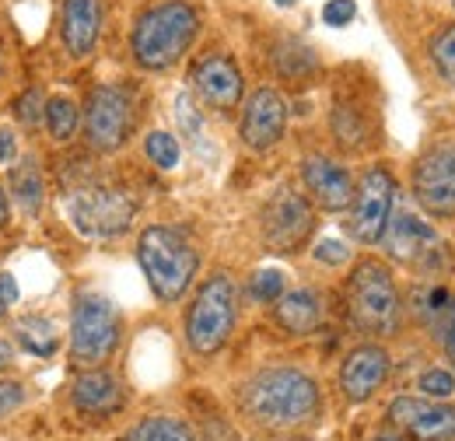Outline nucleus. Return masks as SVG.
<instances>
[{
  "instance_id": "f704fd0d",
  "label": "nucleus",
  "mask_w": 455,
  "mask_h": 441,
  "mask_svg": "<svg viewBox=\"0 0 455 441\" xmlns=\"http://www.w3.org/2000/svg\"><path fill=\"white\" fill-rule=\"evenodd\" d=\"M312 256L323 267H343V263H350V245L340 242V238H319L312 245Z\"/></svg>"
},
{
  "instance_id": "ddd939ff",
  "label": "nucleus",
  "mask_w": 455,
  "mask_h": 441,
  "mask_svg": "<svg viewBox=\"0 0 455 441\" xmlns=\"http://www.w3.org/2000/svg\"><path fill=\"white\" fill-rule=\"evenodd\" d=\"M413 200L427 218H455V140L431 144L413 162Z\"/></svg>"
},
{
  "instance_id": "c85d7f7f",
  "label": "nucleus",
  "mask_w": 455,
  "mask_h": 441,
  "mask_svg": "<svg viewBox=\"0 0 455 441\" xmlns=\"http://www.w3.org/2000/svg\"><path fill=\"white\" fill-rule=\"evenodd\" d=\"M43 109H46V92H43L39 84H28V88H25V92H18V95H14V102H11L14 119H18L21 126H28V130L43 126Z\"/></svg>"
},
{
  "instance_id": "7ed1b4c3",
  "label": "nucleus",
  "mask_w": 455,
  "mask_h": 441,
  "mask_svg": "<svg viewBox=\"0 0 455 441\" xmlns=\"http://www.w3.org/2000/svg\"><path fill=\"white\" fill-rule=\"evenodd\" d=\"M140 211L137 193L119 182L106 179L92 168L74 172L70 182H63V214L70 228L88 242H113L133 228V218Z\"/></svg>"
},
{
  "instance_id": "7c9ffc66",
  "label": "nucleus",
  "mask_w": 455,
  "mask_h": 441,
  "mask_svg": "<svg viewBox=\"0 0 455 441\" xmlns=\"http://www.w3.org/2000/svg\"><path fill=\"white\" fill-rule=\"evenodd\" d=\"M427 56H431L435 70H438L445 81H455V25H449V28H442V32L431 36Z\"/></svg>"
},
{
  "instance_id": "f03ea898",
  "label": "nucleus",
  "mask_w": 455,
  "mask_h": 441,
  "mask_svg": "<svg viewBox=\"0 0 455 441\" xmlns=\"http://www.w3.org/2000/svg\"><path fill=\"white\" fill-rule=\"evenodd\" d=\"M204 14L193 0H151L130 25V60L148 74L179 67L196 46Z\"/></svg>"
},
{
  "instance_id": "72a5a7b5",
  "label": "nucleus",
  "mask_w": 455,
  "mask_h": 441,
  "mask_svg": "<svg viewBox=\"0 0 455 441\" xmlns=\"http://www.w3.org/2000/svg\"><path fill=\"white\" fill-rule=\"evenodd\" d=\"M25 403H28V389H25V382L0 375V421L11 417V413H18Z\"/></svg>"
},
{
  "instance_id": "6ab92c4d",
  "label": "nucleus",
  "mask_w": 455,
  "mask_h": 441,
  "mask_svg": "<svg viewBox=\"0 0 455 441\" xmlns=\"http://www.w3.org/2000/svg\"><path fill=\"white\" fill-rule=\"evenodd\" d=\"M70 403L81 417L106 421V417H116L126 406V386L106 365L102 368H81L70 382Z\"/></svg>"
},
{
  "instance_id": "b1692460",
  "label": "nucleus",
  "mask_w": 455,
  "mask_h": 441,
  "mask_svg": "<svg viewBox=\"0 0 455 441\" xmlns=\"http://www.w3.org/2000/svg\"><path fill=\"white\" fill-rule=\"evenodd\" d=\"M11 340L21 354L28 357H53L60 350V330L50 316H39V312H28V316H18L11 323Z\"/></svg>"
},
{
  "instance_id": "1a4fd4ad",
  "label": "nucleus",
  "mask_w": 455,
  "mask_h": 441,
  "mask_svg": "<svg viewBox=\"0 0 455 441\" xmlns=\"http://www.w3.org/2000/svg\"><path fill=\"white\" fill-rule=\"evenodd\" d=\"M259 235L263 245L274 256H294L308 245V238L315 235V207L312 200L294 189V186H277L263 211H259Z\"/></svg>"
},
{
  "instance_id": "5701e85b",
  "label": "nucleus",
  "mask_w": 455,
  "mask_h": 441,
  "mask_svg": "<svg viewBox=\"0 0 455 441\" xmlns=\"http://www.w3.org/2000/svg\"><path fill=\"white\" fill-rule=\"evenodd\" d=\"M330 130L343 151H361L371 140V112L361 99L343 95L330 109Z\"/></svg>"
},
{
  "instance_id": "dca6fc26",
  "label": "nucleus",
  "mask_w": 455,
  "mask_h": 441,
  "mask_svg": "<svg viewBox=\"0 0 455 441\" xmlns=\"http://www.w3.org/2000/svg\"><path fill=\"white\" fill-rule=\"evenodd\" d=\"M298 179H301V189H305V196L312 200L315 211L343 214L354 200L350 168L337 158H330V155H305L301 165H298Z\"/></svg>"
},
{
  "instance_id": "37998d69",
  "label": "nucleus",
  "mask_w": 455,
  "mask_h": 441,
  "mask_svg": "<svg viewBox=\"0 0 455 441\" xmlns=\"http://www.w3.org/2000/svg\"><path fill=\"white\" fill-rule=\"evenodd\" d=\"M274 4H277V7H284V11H291V7L298 4V0H274Z\"/></svg>"
},
{
  "instance_id": "ea45409f",
  "label": "nucleus",
  "mask_w": 455,
  "mask_h": 441,
  "mask_svg": "<svg viewBox=\"0 0 455 441\" xmlns=\"http://www.w3.org/2000/svg\"><path fill=\"white\" fill-rule=\"evenodd\" d=\"M18 365V347L11 336H0V375H7Z\"/></svg>"
},
{
  "instance_id": "20e7f679",
  "label": "nucleus",
  "mask_w": 455,
  "mask_h": 441,
  "mask_svg": "<svg viewBox=\"0 0 455 441\" xmlns=\"http://www.w3.org/2000/svg\"><path fill=\"white\" fill-rule=\"evenodd\" d=\"M137 263L162 305L182 301L200 274V253L193 238L175 224H148L137 235Z\"/></svg>"
},
{
  "instance_id": "79ce46f5",
  "label": "nucleus",
  "mask_w": 455,
  "mask_h": 441,
  "mask_svg": "<svg viewBox=\"0 0 455 441\" xmlns=\"http://www.w3.org/2000/svg\"><path fill=\"white\" fill-rule=\"evenodd\" d=\"M4 77H7V46H4V36H0V88H4Z\"/></svg>"
},
{
  "instance_id": "f3484780",
  "label": "nucleus",
  "mask_w": 455,
  "mask_h": 441,
  "mask_svg": "<svg viewBox=\"0 0 455 441\" xmlns=\"http://www.w3.org/2000/svg\"><path fill=\"white\" fill-rule=\"evenodd\" d=\"M389 421L413 441H455V406L427 396H396Z\"/></svg>"
},
{
  "instance_id": "2eb2a0df",
  "label": "nucleus",
  "mask_w": 455,
  "mask_h": 441,
  "mask_svg": "<svg viewBox=\"0 0 455 441\" xmlns=\"http://www.w3.org/2000/svg\"><path fill=\"white\" fill-rule=\"evenodd\" d=\"M106 32V4L102 0H60L57 39L70 63H88L99 53Z\"/></svg>"
},
{
  "instance_id": "c9c22d12",
  "label": "nucleus",
  "mask_w": 455,
  "mask_h": 441,
  "mask_svg": "<svg viewBox=\"0 0 455 441\" xmlns=\"http://www.w3.org/2000/svg\"><path fill=\"white\" fill-rule=\"evenodd\" d=\"M319 14H323V21L330 28H347L357 18V0H326Z\"/></svg>"
},
{
  "instance_id": "c03bdc74",
  "label": "nucleus",
  "mask_w": 455,
  "mask_h": 441,
  "mask_svg": "<svg viewBox=\"0 0 455 441\" xmlns=\"http://www.w3.org/2000/svg\"><path fill=\"white\" fill-rule=\"evenodd\" d=\"M375 441H396V438H386V435H382V438H375Z\"/></svg>"
},
{
  "instance_id": "c756f323",
  "label": "nucleus",
  "mask_w": 455,
  "mask_h": 441,
  "mask_svg": "<svg viewBox=\"0 0 455 441\" xmlns=\"http://www.w3.org/2000/svg\"><path fill=\"white\" fill-rule=\"evenodd\" d=\"M284 291H287V277H284V270H277V267L256 270L252 280H249V298H252L256 305H274Z\"/></svg>"
},
{
  "instance_id": "9b49d317",
  "label": "nucleus",
  "mask_w": 455,
  "mask_h": 441,
  "mask_svg": "<svg viewBox=\"0 0 455 441\" xmlns=\"http://www.w3.org/2000/svg\"><path fill=\"white\" fill-rule=\"evenodd\" d=\"M396 214V175L389 165L364 168L361 182H354V200L347 207V231L361 245H379L389 220Z\"/></svg>"
},
{
  "instance_id": "a19ab883",
  "label": "nucleus",
  "mask_w": 455,
  "mask_h": 441,
  "mask_svg": "<svg viewBox=\"0 0 455 441\" xmlns=\"http://www.w3.org/2000/svg\"><path fill=\"white\" fill-rule=\"evenodd\" d=\"M7 224H11V196H7V186L0 182V235L7 231Z\"/></svg>"
},
{
  "instance_id": "39448f33",
  "label": "nucleus",
  "mask_w": 455,
  "mask_h": 441,
  "mask_svg": "<svg viewBox=\"0 0 455 441\" xmlns=\"http://www.w3.org/2000/svg\"><path fill=\"white\" fill-rule=\"evenodd\" d=\"M347 319L364 336H393L403 319V298H399L396 277L382 260H361L347 277L343 287Z\"/></svg>"
},
{
  "instance_id": "58836bf2",
  "label": "nucleus",
  "mask_w": 455,
  "mask_h": 441,
  "mask_svg": "<svg viewBox=\"0 0 455 441\" xmlns=\"http://www.w3.org/2000/svg\"><path fill=\"white\" fill-rule=\"evenodd\" d=\"M18 155H21V148H18V133H14L11 126H0V165H14Z\"/></svg>"
},
{
  "instance_id": "9d476101",
  "label": "nucleus",
  "mask_w": 455,
  "mask_h": 441,
  "mask_svg": "<svg viewBox=\"0 0 455 441\" xmlns=\"http://www.w3.org/2000/svg\"><path fill=\"white\" fill-rule=\"evenodd\" d=\"M382 245H386V253L396 263H403V267H410V270H417V274L424 277H442L452 270L449 242L427 220H420L410 211L393 214L386 235H382Z\"/></svg>"
},
{
  "instance_id": "4468645a",
  "label": "nucleus",
  "mask_w": 455,
  "mask_h": 441,
  "mask_svg": "<svg viewBox=\"0 0 455 441\" xmlns=\"http://www.w3.org/2000/svg\"><path fill=\"white\" fill-rule=\"evenodd\" d=\"M287 102L284 95L274 88V84H259L249 92V99L242 102V116H238V140L256 151V155H267L274 151L287 133Z\"/></svg>"
},
{
  "instance_id": "4c0bfd02",
  "label": "nucleus",
  "mask_w": 455,
  "mask_h": 441,
  "mask_svg": "<svg viewBox=\"0 0 455 441\" xmlns=\"http://www.w3.org/2000/svg\"><path fill=\"white\" fill-rule=\"evenodd\" d=\"M196 441H238V435L231 431L228 421H221V417H207L204 435H196Z\"/></svg>"
},
{
  "instance_id": "e433bc0d",
  "label": "nucleus",
  "mask_w": 455,
  "mask_h": 441,
  "mask_svg": "<svg viewBox=\"0 0 455 441\" xmlns=\"http://www.w3.org/2000/svg\"><path fill=\"white\" fill-rule=\"evenodd\" d=\"M18 298H21V287H18L14 274H0V323H4V319L14 312Z\"/></svg>"
},
{
  "instance_id": "412c9836",
  "label": "nucleus",
  "mask_w": 455,
  "mask_h": 441,
  "mask_svg": "<svg viewBox=\"0 0 455 441\" xmlns=\"http://www.w3.org/2000/svg\"><path fill=\"white\" fill-rule=\"evenodd\" d=\"M270 309H274V323L287 336H312L326 319V301L315 287H287Z\"/></svg>"
},
{
  "instance_id": "a211bd4d",
  "label": "nucleus",
  "mask_w": 455,
  "mask_h": 441,
  "mask_svg": "<svg viewBox=\"0 0 455 441\" xmlns=\"http://www.w3.org/2000/svg\"><path fill=\"white\" fill-rule=\"evenodd\" d=\"M393 372V357L382 343H357L340 365V392L347 403H368L386 386Z\"/></svg>"
},
{
  "instance_id": "6e6552de",
  "label": "nucleus",
  "mask_w": 455,
  "mask_h": 441,
  "mask_svg": "<svg viewBox=\"0 0 455 441\" xmlns=\"http://www.w3.org/2000/svg\"><path fill=\"white\" fill-rule=\"evenodd\" d=\"M235 323H238V287L231 274L214 270L207 280H200L186 309V323H182L186 347L196 357H214L228 347Z\"/></svg>"
},
{
  "instance_id": "4be33fe9",
  "label": "nucleus",
  "mask_w": 455,
  "mask_h": 441,
  "mask_svg": "<svg viewBox=\"0 0 455 441\" xmlns=\"http://www.w3.org/2000/svg\"><path fill=\"white\" fill-rule=\"evenodd\" d=\"M46 172H43V162L36 151L28 155H18V162L11 165V189L7 196L14 200V207L28 218H39L43 207H46Z\"/></svg>"
},
{
  "instance_id": "aec40b11",
  "label": "nucleus",
  "mask_w": 455,
  "mask_h": 441,
  "mask_svg": "<svg viewBox=\"0 0 455 441\" xmlns=\"http://www.w3.org/2000/svg\"><path fill=\"white\" fill-rule=\"evenodd\" d=\"M267 53H270V70H274V77L284 81V84L305 88V84H312V81L323 74V60L315 53V46L305 43L301 36H287V32L277 36Z\"/></svg>"
},
{
  "instance_id": "a878e982",
  "label": "nucleus",
  "mask_w": 455,
  "mask_h": 441,
  "mask_svg": "<svg viewBox=\"0 0 455 441\" xmlns=\"http://www.w3.org/2000/svg\"><path fill=\"white\" fill-rule=\"evenodd\" d=\"M175 123H179V133L182 140H189V148L200 155V158H214V144L207 137V119L200 102L189 95V92H179L175 95Z\"/></svg>"
},
{
  "instance_id": "f8f14e48",
  "label": "nucleus",
  "mask_w": 455,
  "mask_h": 441,
  "mask_svg": "<svg viewBox=\"0 0 455 441\" xmlns=\"http://www.w3.org/2000/svg\"><path fill=\"white\" fill-rule=\"evenodd\" d=\"M189 95L200 102V109L235 116L245 102V74L238 60L225 50L200 53L189 67Z\"/></svg>"
},
{
  "instance_id": "473e14b6",
  "label": "nucleus",
  "mask_w": 455,
  "mask_h": 441,
  "mask_svg": "<svg viewBox=\"0 0 455 441\" xmlns=\"http://www.w3.org/2000/svg\"><path fill=\"white\" fill-rule=\"evenodd\" d=\"M431 323H435V333H438V343L445 347L449 361L455 365V298H449V305L431 316Z\"/></svg>"
},
{
  "instance_id": "cd10ccee",
  "label": "nucleus",
  "mask_w": 455,
  "mask_h": 441,
  "mask_svg": "<svg viewBox=\"0 0 455 441\" xmlns=\"http://www.w3.org/2000/svg\"><path fill=\"white\" fill-rule=\"evenodd\" d=\"M144 155H148V162H151L155 168L172 172V168L179 165V158H182L179 137L169 133V130H151V133L144 137Z\"/></svg>"
},
{
  "instance_id": "0eeeda50",
  "label": "nucleus",
  "mask_w": 455,
  "mask_h": 441,
  "mask_svg": "<svg viewBox=\"0 0 455 441\" xmlns=\"http://www.w3.org/2000/svg\"><path fill=\"white\" fill-rule=\"evenodd\" d=\"M123 343V316L116 301L102 291H77L70 305V336L67 354L70 365L81 368H102L113 361Z\"/></svg>"
},
{
  "instance_id": "393cba45",
  "label": "nucleus",
  "mask_w": 455,
  "mask_h": 441,
  "mask_svg": "<svg viewBox=\"0 0 455 441\" xmlns=\"http://www.w3.org/2000/svg\"><path fill=\"white\" fill-rule=\"evenodd\" d=\"M43 126L50 133L53 144H70L81 133V102L67 92L46 95V109H43Z\"/></svg>"
},
{
  "instance_id": "bb28decb",
  "label": "nucleus",
  "mask_w": 455,
  "mask_h": 441,
  "mask_svg": "<svg viewBox=\"0 0 455 441\" xmlns=\"http://www.w3.org/2000/svg\"><path fill=\"white\" fill-rule=\"evenodd\" d=\"M119 441H196V431L179 417L158 413V417H144L140 424H133Z\"/></svg>"
},
{
  "instance_id": "2f4dec72",
  "label": "nucleus",
  "mask_w": 455,
  "mask_h": 441,
  "mask_svg": "<svg viewBox=\"0 0 455 441\" xmlns=\"http://www.w3.org/2000/svg\"><path fill=\"white\" fill-rule=\"evenodd\" d=\"M417 389H420L427 399H452L455 372H449V368H427V372L417 379Z\"/></svg>"
},
{
  "instance_id": "423d86ee",
  "label": "nucleus",
  "mask_w": 455,
  "mask_h": 441,
  "mask_svg": "<svg viewBox=\"0 0 455 441\" xmlns=\"http://www.w3.org/2000/svg\"><path fill=\"white\" fill-rule=\"evenodd\" d=\"M140 119V102L133 84L99 81L81 102V137L92 155H116L130 144Z\"/></svg>"
},
{
  "instance_id": "f257e3e1",
  "label": "nucleus",
  "mask_w": 455,
  "mask_h": 441,
  "mask_svg": "<svg viewBox=\"0 0 455 441\" xmlns=\"http://www.w3.org/2000/svg\"><path fill=\"white\" fill-rule=\"evenodd\" d=\"M238 410L256 428L267 431H298L312 424L323 410V389L319 382L294 365H267L252 372L238 392Z\"/></svg>"
}]
</instances>
